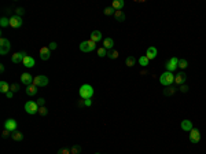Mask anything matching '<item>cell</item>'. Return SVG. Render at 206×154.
Listing matches in <instances>:
<instances>
[{
    "mask_svg": "<svg viewBox=\"0 0 206 154\" xmlns=\"http://www.w3.org/2000/svg\"><path fill=\"white\" fill-rule=\"evenodd\" d=\"M84 105L85 106H91V105H92V101H91V99H84Z\"/></svg>",
    "mask_w": 206,
    "mask_h": 154,
    "instance_id": "obj_42",
    "label": "cell"
},
{
    "mask_svg": "<svg viewBox=\"0 0 206 154\" xmlns=\"http://www.w3.org/2000/svg\"><path fill=\"white\" fill-rule=\"evenodd\" d=\"M56 47H58V44H56L55 41H51L50 44H48V48H50L51 51H54V50H56Z\"/></svg>",
    "mask_w": 206,
    "mask_h": 154,
    "instance_id": "obj_36",
    "label": "cell"
},
{
    "mask_svg": "<svg viewBox=\"0 0 206 154\" xmlns=\"http://www.w3.org/2000/svg\"><path fill=\"white\" fill-rule=\"evenodd\" d=\"M6 96H7V99H11V98L14 96V92H12V91H8V92L6 94Z\"/></svg>",
    "mask_w": 206,
    "mask_h": 154,
    "instance_id": "obj_41",
    "label": "cell"
},
{
    "mask_svg": "<svg viewBox=\"0 0 206 154\" xmlns=\"http://www.w3.org/2000/svg\"><path fill=\"white\" fill-rule=\"evenodd\" d=\"M34 64H36V61H34V58H32L30 55H26V57L23 58V62H22V65H23L25 68H28V69H32L33 66H34Z\"/></svg>",
    "mask_w": 206,
    "mask_h": 154,
    "instance_id": "obj_13",
    "label": "cell"
},
{
    "mask_svg": "<svg viewBox=\"0 0 206 154\" xmlns=\"http://www.w3.org/2000/svg\"><path fill=\"white\" fill-rule=\"evenodd\" d=\"M124 6H125V3H124V0H114L113 3H111V7L114 8L116 11H120L124 8Z\"/></svg>",
    "mask_w": 206,
    "mask_h": 154,
    "instance_id": "obj_18",
    "label": "cell"
},
{
    "mask_svg": "<svg viewBox=\"0 0 206 154\" xmlns=\"http://www.w3.org/2000/svg\"><path fill=\"white\" fill-rule=\"evenodd\" d=\"M18 90H19V85H18V84H11L10 91H12V92H17Z\"/></svg>",
    "mask_w": 206,
    "mask_h": 154,
    "instance_id": "obj_38",
    "label": "cell"
},
{
    "mask_svg": "<svg viewBox=\"0 0 206 154\" xmlns=\"http://www.w3.org/2000/svg\"><path fill=\"white\" fill-rule=\"evenodd\" d=\"M118 55H120V54H118V51H111V52L107 54V57H109L110 59H117V58H118Z\"/></svg>",
    "mask_w": 206,
    "mask_h": 154,
    "instance_id": "obj_34",
    "label": "cell"
},
{
    "mask_svg": "<svg viewBox=\"0 0 206 154\" xmlns=\"http://www.w3.org/2000/svg\"><path fill=\"white\" fill-rule=\"evenodd\" d=\"M70 153H72V154H80V153H81V146H79V144L73 146V147L70 149Z\"/></svg>",
    "mask_w": 206,
    "mask_h": 154,
    "instance_id": "obj_30",
    "label": "cell"
},
{
    "mask_svg": "<svg viewBox=\"0 0 206 154\" xmlns=\"http://www.w3.org/2000/svg\"><path fill=\"white\" fill-rule=\"evenodd\" d=\"M96 48V43L92 41V40H87V41H81L80 43V50L83 52H92Z\"/></svg>",
    "mask_w": 206,
    "mask_h": 154,
    "instance_id": "obj_3",
    "label": "cell"
},
{
    "mask_svg": "<svg viewBox=\"0 0 206 154\" xmlns=\"http://www.w3.org/2000/svg\"><path fill=\"white\" fill-rule=\"evenodd\" d=\"M185 79H187V76H185V73H183V72H180V73H177V75L174 76V83L177 85H183L185 83Z\"/></svg>",
    "mask_w": 206,
    "mask_h": 154,
    "instance_id": "obj_15",
    "label": "cell"
},
{
    "mask_svg": "<svg viewBox=\"0 0 206 154\" xmlns=\"http://www.w3.org/2000/svg\"><path fill=\"white\" fill-rule=\"evenodd\" d=\"M4 129L10 131V132H15V131H18V122H17L14 118H8V120H6Z\"/></svg>",
    "mask_w": 206,
    "mask_h": 154,
    "instance_id": "obj_6",
    "label": "cell"
},
{
    "mask_svg": "<svg viewBox=\"0 0 206 154\" xmlns=\"http://www.w3.org/2000/svg\"><path fill=\"white\" fill-rule=\"evenodd\" d=\"M10 48H11V43L8 39H4V37L0 39V54H1V55L8 54Z\"/></svg>",
    "mask_w": 206,
    "mask_h": 154,
    "instance_id": "obj_5",
    "label": "cell"
},
{
    "mask_svg": "<svg viewBox=\"0 0 206 154\" xmlns=\"http://www.w3.org/2000/svg\"><path fill=\"white\" fill-rule=\"evenodd\" d=\"M188 66V62L185 59H179V68L180 69H185Z\"/></svg>",
    "mask_w": 206,
    "mask_h": 154,
    "instance_id": "obj_32",
    "label": "cell"
},
{
    "mask_svg": "<svg viewBox=\"0 0 206 154\" xmlns=\"http://www.w3.org/2000/svg\"><path fill=\"white\" fill-rule=\"evenodd\" d=\"M174 92H176V88L170 85V87H166V88L164 90V95H166V96H172V95L174 94Z\"/></svg>",
    "mask_w": 206,
    "mask_h": 154,
    "instance_id": "obj_26",
    "label": "cell"
},
{
    "mask_svg": "<svg viewBox=\"0 0 206 154\" xmlns=\"http://www.w3.org/2000/svg\"><path fill=\"white\" fill-rule=\"evenodd\" d=\"M39 114H40V116H47V114H48V109L45 106L39 107Z\"/></svg>",
    "mask_w": 206,
    "mask_h": 154,
    "instance_id": "obj_33",
    "label": "cell"
},
{
    "mask_svg": "<svg viewBox=\"0 0 206 154\" xmlns=\"http://www.w3.org/2000/svg\"><path fill=\"white\" fill-rule=\"evenodd\" d=\"M103 12H105V15H114V12H116V10H114L113 7H106Z\"/></svg>",
    "mask_w": 206,
    "mask_h": 154,
    "instance_id": "obj_31",
    "label": "cell"
},
{
    "mask_svg": "<svg viewBox=\"0 0 206 154\" xmlns=\"http://www.w3.org/2000/svg\"><path fill=\"white\" fill-rule=\"evenodd\" d=\"M15 12H17V15H19V17H21L22 14L25 12V10H23V8H17V10H15Z\"/></svg>",
    "mask_w": 206,
    "mask_h": 154,
    "instance_id": "obj_40",
    "label": "cell"
},
{
    "mask_svg": "<svg viewBox=\"0 0 206 154\" xmlns=\"http://www.w3.org/2000/svg\"><path fill=\"white\" fill-rule=\"evenodd\" d=\"M25 112H26L28 114H30V116L36 114V113H39V105L33 101L26 102V103H25Z\"/></svg>",
    "mask_w": 206,
    "mask_h": 154,
    "instance_id": "obj_4",
    "label": "cell"
},
{
    "mask_svg": "<svg viewBox=\"0 0 206 154\" xmlns=\"http://www.w3.org/2000/svg\"><path fill=\"white\" fill-rule=\"evenodd\" d=\"M33 80H34V77H33L30 73H22L21 75V83L22 84H25L28 87V85H32L33 84Z\"/></svg>",
    "mask_w": 206,
    "mask_h": 154,
    "instance_id": "obj_12",
    "label": "cell"
},
{
    "mask_svg": "<svg viewBox=\"0 0 206 154\" xmlns=\"http://www.w3.org/2000/svg\"><path fill=\"white\" fill-rule=\"evenodd\" d=\"M56 154H72V153H70V149H59Z\"/></svg>",
    "mask_w": 206,
    "mask_h": 154,
    "instance_id": "obj_37",
    "label": "cell"
},
{
    "mask_svg": "<svg viewBox=\"0 0 206 154\" xmlns=\"http://www.w3.org/2000/svg\"><path fill=\"white\" fill-rule=\"evenodd\" d=\"M79 94H80V96H81V99H91V98L94 96V94H95V91L92 88V85L83 84L80 87Z\"/></svg>",
    "mask_w": 206,
    "mask_h": 154,
    "instance_id": "obj_1",
    "label": "cell"
},
{
    "mask_svg": "<svg viewBox=\"0 0 206 154\" xmlns=\"http://www.w3.org/2000/svg\"><path fill=\"white\" fill-rule=\"evenodd\" d=\"M139 64H140V66H148V64H150V59H148L146 55H143V57H140V58H139Z\"/></svg>",
    "mask_w": 206,
    "mask_h": 154,
    "instance_id": "obj_27",
    "label": "cell"
},
{
    "mask_svg": "<svg viewBox=\"0 0 206 154\" xmlns=\"http://www.w3.org/2000/svg\"><path fill=\"white\" fill-rule=\"evenodd\" d=\"M25 57H26V52H25V51L15 52L14 55H11V61H12V64H22Z\"/></svg>",
    "mask_w": 206,
    "mask_h": 154,
    "instance_id": "obj_11",
    "label": "cell"
},
{
    "mask_svg": "<svg viewBox=\"0 0 206 154\" xmlns=\"http://www.w3.org/2000/svg\"><path fill=\"white\" fill-rule=\"evenodd\" d=\"M51 57V50L48 47H41L40 48V58L41 61H48Z\"/></svg>",
    "mask_w": 206,
    "mask_h": 154,
    "instance_id": "obj_14",
    "label": "cell"
},
{
    "mask_svg": "<svg viewBox=\"0 0 206 154\" xmlns=\"http://www.w3.org/2000/svg\"><path fill=\"white\" fill-rule=\"evenodd\" d=\"M10 87H11V85H8V83H7V81H4V80H1V81H0V92L7 94V92L10 91Z\"/></svg>",
    "mask_w": 206,
    "mask_h": 154,
    "instance_id": "obj_22",
    "label": "cell"
},
{
    "mask_svg": "<svg viewBox=\"0 0 206 154\" xmlns=\"http://www.w3.org/2000/svg\"><path fill=\"white\" fill-rule=\"evenodd\" d=\"M96 54H98V57L103 58V57H106V55L109 54V51H107L105 47H101V48H98V50H96Z\"/></svg>",
    "mask_w": 206,
    "mask_h": 154,
    "instance_id": "obj_28",
    "label": "cell"
},
{
    "mask_svg": "<svg viewBox=\"0 0 206 154\" xmlns=\"http://www.w3.org/2000/svg\"><path fill=\"white\" fill-rule=\"evenodd\" d=\"M192 128H194L192 127V121H190V120H183V121H181V129H183V131L190 132Z\"/></svg>",
    "mask_w": 206,
    "mask_h": 154,
    "instance_id": "obj_17",
    "label": "cell"
},
{
    "mask_svg": "<svg viewBox=\"0 0 206 154\" xmlns=\"http://www.w3.org/2000/svg\"><path fill=\"white\" fill-rule=\"evenodd\" d=\"M8 133H10V131H7V129H4L1 135H3V138H7V136H8Z\"/></svg>",
    "mask_w": 206,
    "mask_h": 154,
    "instance_id": "obj_43",
    "label": "cell"
},
{
    "mask_svg": "<svg viewBox=\"0 0 206 154\" xmlns=\"http://www.w3.org/2000/svg\"><path fill=\"white\" fill-rule=\"evenodd\" d=\"M179 90L181 91V92H187V91H188V87H187L185 84H183V85H180V88H179Z\"/></svg>",
    "mask_w": 206,
    "mask_h": 154,
    "instance_id": "obj_39",
    "label": "cell"
},
{
    "mask_svg": "<svg viewBox=\"0 0 206 154\" xmlns=\"http://www.w3.org/2000/svg\"><path fill=\"white\" fill-rule=\"evenodd\" d=\"M11 138L14 139L15 142H21L22 139H23V135L19 131H15V132H11Z\"/></svg>",
    "mask_w": 206,
    "mask_h": 154,
    "instance_id": "obj_23",
    "label": "cell"
},
{
    "mask_svg": "<svg viewBox=\"0 0 206 154\" xmlns=\"http://www.w3.org/2000/svg\"><path fill=\"white\" fill-rule=\"evenodd\" d=\"M159 83L164 85V87H170V85L174 83V76L172 72H165L162 75L159 76Z\"/></svg>",
    "mask_w": 206,
    "mask_h": 154,
    "instance_id": "obj_2",
    "label": "cell"
},
{
    "mask_svg": "<svg viewBox=\"0 0 206 154\" xmlns=\"http://www.w3.org/2000/svg\"><path fill=\"white\" fill-rule=\"evenodd\" d=\"M91 40L95 43H99L102 40V33L101 30H94V32L91 33Z\"/></svg>",
    "mask_w": 206,
    "mask_h": 154,
    "instance_id": "obj_20",
    "label": "cell"
},
{
    "mask_svg": "<svg viewBox=\"0 0 206 154\" xmlns=\"http://www.w3.org/2000/svg\"><path fill=\"white\" fill-rule=\"evenodd\" d=\"M103 47H105L107 51H109V50H111V48L114 47V40H113L111 37L105 39V40H103Z\"/></svg>",
    "mask_w": 206,
    "mask_h": 154,
    "instance_id": "obj_21",
    "label": "cell"
},
{
    "mask_svg": "<svg viewBox=\"0 0 206 154\" xmlns=\"http://www.w3.org/2000/svg\"><path fill=\"white\" fill-rule=\"evenodd\" d=\"M177 68H179V58L173 57V58H170L169 61L166 62V70H168V72H172V73H173Z\"/></svg>",
    "mask_w": 206,
    "mask_h": 154,
    "instance_id": "obj_8",
    "label": "cell"
},
{
    "mask_svg": "<svg viewBox=\"0 0 206 154\" xmlns=\"http://www.w3.org/2000/svg\"><path fill=\"white\" fill-rule=\"evenodd\" d=\"M10 26L14 28V29H18V28L22 26V18L19 15H12L10 17Z\"/></svg>",
    "mask_w": 206,
    "mask_h": 154,
    "instance_id": "obj_9",
    "label": "cell"
},
{
    "mask_svg": "<svg viewBox=\"0 0 206 154\" xmlns=\"http://www.w3.org/2000/svg\"><path fill=\"white\" fill-rule=\"evenodd\" d=\"M199 140H201V132L196 128H192L190 131V142L191 143H198Z\"/></svg>",
    "mask_w": 206,
    "mask_h": 154,
    "instance_id": "obj_10",
    "label": "cell"
},
{
    "mask_svg": "<svg viewBox=\"0 0 206 154\" xmlns=\"http://www.w3.org/2000/svg\"><path fill=\"white\" fill-rule=\"evenodd\" d=\"M157 54H158V51H157L155 47H148L147 51H146V57L148 59H155L157 58Z\"/></svg>",
    "mask_w": 206,
    "mask_h": 154,
    "instance_id": "obj_16",
    "label": "cell"
},
{
    "mask_svg": "<svg viewBox=\"0 0 206 154\" xmlns=\"http://www.w3.org/2000/svg\"><path fill=\"white\" fill-rule=\"evenodd\" d=\"M36 103L39 105V107H41V106L45 105V99H44V98H39V99L36 101Z\"/></svg>",
    "mask_w": 206,
    "mask_h": 154,
    "instance_id": "obj_35",
    "label": "cell"
},
{
    "mask_svg": "<svg viewBox=\"0 0 206 154\" xmlns=\"http://www.w3.org/2000/svg\"><path fill=\"white\" fill-rule=\"evenodd\" d=\"M0 25H1V28L10 26V18H6V17H3V18L0 19Z\"/></svg>",
    "mask_w": 206,
    "mask_h": 154,
    "instance_id": "obj_29",
    "label": "cell"
},
{
    "mask_svg": "<svg viewBox=\"0 0 206 154\" xmlns=\"http://www.w3.org/2000/svg\"><path fill=\"white\" fill-rule=\"evenodd\" d=\"M135 64H136V58H135V57H128V58L125 59V65H127L128 68L135 66Z\"/></svg>",
    "mask_w": 206,
    "mask_h": 154,
    "instance_id": "obj_25",
    "label": "cell"
},
{
    "mask_svg": "<svg viewBox=\"0 0 206 154\" xmlns=\"http://www.w3.org/2000/svg\"><path fill=\"white\" fill-rule=\"evenodd\" d=\"M114 17H116V19L118 22H124V21H125V14H124L121 10L116 11V12H114Z\"/></svg>",
    "mask_w": 206,
    "mask_h": 154,
    "instance_id": "obj_24",
    "label": "cell"
},
{
    "mask_svg": "<svg viewBox=\"0 0 206 154\" xmlns=\"http://www.w3.org/2000/svg\"><path fill=\"white\" fill-rule=\"evenodd\" d=\"M95 154H101V153H95Z\"/></svg>",
    "mask_w": 206,
    "mask_h": 154,
    "instance_id": "obj_45",
    "label": "cell"
},
{
    "mask_svg": "<svg viewBox=\"0 0 206 154\" xmlns=\"http://www.w3.org/2000/svg\"><path fill=\"white\" fill-rule=\"evenodd\" d=\"M33 84L36 85V87H45V85H48V77L47 76H43V75H40V76H36L34 77V80H33Z\"/></svg>",
    "mask_w": 206,
    "mask_h": 154,
    "instance_id": "obj_7",
    "label": "cell"
},
{
    "mask_svg": "<svg viewBox=\"0 0 206 154\" xmlns=\"http://www.w3.org/2000/svg\"><path fill=\"white\" fill-rule=\"evenodd\" d=\"M37 90H39V87H36L34 84H32V85H28L25 91H26V94L29 96H34L37 94Z\"/></svg>",
    "mask_w": 206,
    "mask_h": 154,
    "instance_id": "obj_19",
    "label": "cell"
},
{
    "mask_svg": "<svg viewBox=\"0 0 206 154\" xmlns=\"http://www.w3.org/2000/svg\"><path fill=\"white\" fill-rule=\"evenodd\" d=\"M4 70H6L4 65H0V72H1V73H3V72H4Z\"/></svg>",
    "mask_w": 206,
    "mask_h": 154,
    "instance_id": "obj_44",
    "label": "cell"
}]
</instances>
